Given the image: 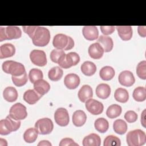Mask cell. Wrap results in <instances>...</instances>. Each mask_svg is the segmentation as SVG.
<instances>
[{
    "label": "cell",
    "instance_id": "cell-48",
    "mask_svg": "<svg viewBox=\"0 0 146 146\" xmlns=\"http://www.w3.org/2000/svg\"><path fill=\"white\" fill-rule=\"evenodd\" d=\"M38 146H41V145H48V146H51V144L50 142H49L48 140H42L40 141L38 144Z\"/></svg>",
    "mask_w": 146,
    "mask_h": 146
},
{
    "label": "cell",
    "instance_id": "cell-30",
    "mask_svg": "<svg viewBox=\"0 0 146 146\" xmlns=\"http://www.w3.org/2000/svg\"><path fill=\"white\" fill-rule=\"evenodd\" d=\"M121 111L122 108L120 106L113 104L108 107L106 111V115L110 119H115L120 115Z\"/></svg>",
    "mask_w": 146,
    "mask_h": 146
},
{
    "label": "cell",
    "instance_id": "cell-49",
    "mask_svg": "<svg viewBox=\"0 0 146 146\" xmlns=\"http://www.w3.org/2000/svg\"><path fill=\"white\" fill-rule=\"evenodd\" d=\"M0 145H3V146H5V145H7V143L6 140L3 139H0Z\"/></svg>",
    "mask_w": 146,
    "mask_h": 146
},
{
    "label": "cell",
    "instance_id": "cell-1",
    "mask_svg": "<svg viewBox=\"0 0 146 146\" xmlns=\"http://www.w3.org/2000/svg\"><path fill=\"white\" fill-rule=\"evenodd\" d=\"M31 39L33 43L35 46H45L50 42V32L48 29L44 27L37 26Z\"/></svg>",
    "mask_w": 146,
    "mask_h": 146
},
{
    "label": "cell",
    "instance_id": "cell-35",
    "mask_svg": "<svg viewBox=\"0 0 146 146\" xmlns=\"http://www.w3.org/2000/svg\"><path fill=\"white\" fill-rule=\"evenodd\" d=\"M133 98L135 100L139 102H143L146 99V89L144 87H137L133 90Z\"/></svg>",
    "mask_w": 146,
    "mask_h": 146
},
{
    "label": "cell",
    "instance_id": "cell-29",
    "mask_svg": "<svg viewBox=\"0 0 146 146\" xmlns=\"http://www.w3.org/2000/svg\"><path fill=\"white\" fill-rule=\"evenodd\" d=\"M114 98L117 102L124 103L129 99V94L125 88H118L115 91Z\"/></svg>",
    "mask_w": 146,
    "mask_h": 146
},
{
    "label": "cell",
    "instance_id": "cell-17",
    "mask_svg": "<svg viewBox=\"0 0 146 146\" xmlns=\"http://www.w3.org/2000/svg\"><path fill=\"white\" fill-rule=\"evenodd\" d=\"M50 89V84L43 79H39L34 83V90L42 96L47 94Z\"/></svg>",
    "mask_w": 146,
    "mask_h": 146
},
{
    "label": "cell",
    "instance_id": "cell-40",
    "mask_svg": "<svg viewBox=\"0 0 146 146\" xmlns=\"http://www.w3.org/2000/svg\"><path fill=\"white\" fill-rule=\"evenodd\" d=\"M64 54H65L64 50L56 48V49H54L51 51L50 56L51 60L53 62H54L55 63H58V62L59 61V60L60 59V58H62V56Z\"/></svg>",
    "mask_w": 146,
    "mask_h": 146
},
{
    "label": "cell",
    "instance_id": "cell-19",
    "mask_svg": "<svg viewBox=\"0 0 146 146\" xmlns=\"http://www.w3.org/2000/svg\"><path fill=\"white\" fill-rule=\"evenodd\" d=\"M82 144L83 146H99L101 144V139L98 134L92 133L84 137Z\"/></svg>",
    "mask_w": 146,
    "mask_h": 146
},
{
    "label": "cell",
    "instance_id": "cell-39",
    "mask_svg": "<svg viewBox=\"0 0 146 146\" xmlns=\"http://www.w3.org/2000/svg\"><path fill=\"white\" fill-rule=\"evenodd\" d=\"M12 81L14 84L17 87H21L24 86L27 82V75L26 72L19 76H11Z\"/></svg>",
    "mask_w": 146,
    "mask_h": 146
},
{
    "label": "cell",
    "instance_id": "cell-42",
    "mask_svg": "<svg viewBox=\"0 0 146 146\" xmlns=\"http://www.w3.org/2000/svg\"><path fill=\"white\" fill-rule=\"evenodd\" d=\"M116 27L114 26H100V29L102 33L104 35H108L112 34L115 30Z\"/></svg>",
    "mask_w": 146,
    "mask_h": 146
},
{
    "label": "cell",
    "instance_id": "cell-10",
    "mask_svg": "<svg viewBox=\"0 0 146 146\" xmlns=\"http://www.w3.org/2000/svg\"><path fill=\"white\" fill-rule=\"evenodd\" d=\"M54 119L56 123L59 126L67 125L70 121V116L67 110L63 107L58 108L54 113Z\"/></svg>",
    "mask_w": 146,
    "mask_h": 146
},
{
    "label": "cell",
    "instance_id": "cell-41",
    "mask_svg": "<svg viewBox=\"0 0 146 146\" xmlns=\"http://www.w3.org/2000/svg\"><path fill=\"white\" fill-rule=\"evenodd\" d=\"M137 114L133 111L129 110L125 112L124 114V119L125 120L129 123L135 122L137 119Z\"/></svg>",
    "mask_w": 146,
    "mask_h": 146
},
{
    "label": "cell",
    "instance_id": "cell-20",
    "mask_svg": "<svg viewBox=\"0 0 146 146\" xmlns=\"http://www.w3.org/2000/svg\"><path fill=\"white\" fill-rule=\"evenodd\" d=\"M15 53V47L11 43H5L0 47V58L4 59L13 56Z\"/></svg>",
    "mask_w": 146,
    "mask_h": 146
},
{
    "label": "cell",
    "instance_id": "cell-9",
    "mask_svg": "<svg viewBox=\"0 0 146 146\" xmlns=\"http://www.w3.org/2000/svg\"><path fill=\"white\" fill-rule=\"evenodd\" d=\"M30 58L34 64L39 67L44 66L47 62L46 53L43 50H32L30 54Z\"/></svg>",
    "mask_w": 146,
    "mask_h": 146
},
{
    "label": "cell",
    "instance_id": "cell-2",
    "mask_svg": "<svg viewBox=\"0 0 146 146\" xmlns=\"http://www.w3.org/2000/svg\"><path fill=\"white\" fill-rule=\"evenodd\" d=\"M52 44L56 49L70 50L74 47V41L70 36L63 34H58L53 38Z\"/></svg>",
    "mask_w": 146,
    "mask_h": 146
},
{
    "label": "cell",
    "instance_id": "cell-45",
    "mask_svg": "<svg viewBox=\"0 0 146 146\" xmlns=\"http://www.w3.org/2000/svg\"><path fill=\"white\" fill-rule=\"evenodd\" d=\"M137 31L140 36L141 37H145L146 36V29L145 26H138Z\"/></svg>",
    "mask_w": 146,
    "mask_h": 146
},
{
    "label": "cell",
    "instance_id": "cell-22",
    "mask_svg": "<svg viewBox=\"0 0 146 146\" xmlns=\"http://www.w3.org/2000/svg\"><path fill=\"white\" fill-rule=\"evenodd\" d=\"M111 92L110 86L106 83H100L96 88V96L102 99L108 98L111 94Z\"/></svg>",
    "mask_w": 146,
    "mask_h": 146
},
{
    "label": "cell",
    "instance_id": "cell-44",
    "mask_svg": "<svg viewBox=\"0 0 146 146\" xmlns=\"http://www.w3.org/2000/svg\"><path fill=\"white\" fill-rule=\"evenodd\" d=\"M60 146H64V145H79V144L74 141V140L71 138L69 137H66L62 139L60 143H59Z\"/></svg>",
    "mask_w": 146,
    "mask_h": 146
},
{
    "label": "cell",
    "instance_id": "cell-21",
    "mask_svg": "<svg viewBox=\"0 0 146 146\" xmlns=\"http://www.w3.org/2000/svg\"><path fill=\"white\" fill-rule=\"evenodd\" d=\"M87 120V115L82 110H76L72 115V123L74 125L78 127L83 126Z\"/></svg>",
    "mask_w": 146,
    "mask_h": 146
},
{
    "label": "cell",
    "instance_id": "cell-36",
    "mask_svg": "<svg viewBox=\"0 0 146 146\" xmlns=\"http://www.w3.org/2000/svg\"><path fill=\"white\" fill-rule=\"evenodd\" d=\"M29 78L31 83H34L36 81L43 79V72L40 70L38 68H32L29 71Z\"/></svg>",
    "mask_w": 146,
    "mask_h": 146
},
{
    "label": "cell",
    "instance_id": "cell-34",
    "mask_svg": "<svg viewBox=\"0 0 146 146\" xmlns=\"http://www.w3.org/2000/svg\"><path fill=\"white\" fill-rule=\"evenodd\" d=\"M113 128L115 133L119 135H123L127 131V124L124 120L117 119L113 123Z\"/></svg>",
    "mask_w": 146,
    "mask_h": 146
},
{
    "label": "cell",
    "instance_id": "cell-25",
    "mask_svg": "<svg viewBox=\"0 0 146 146\" xmlns=\"http://www.w3.org/2000/svg\"><path fill=\"white\" fill-rule=\"evenodd\" d=\"M98 43H99L103 47L104 51L108 52H110L113 46V42L112 39L108 36L106 35H100L98 39Z\"/></svg>",
    "mask_w": 146,
    "mask_h": 146
},
{
    "label": "cell",
    "instance_id": "cell-16",
    "mask_svg": "<svg viewBox=\"0 0 146 146\" xmlns=\"http://www.w3.org/2000/svg\"><path fill=\"white\" fill-rule=\"evenodd\" d=\"M116 28L119 36L123 40L127 41L132 38L133 31L131 26H117Z\"/></svg>",
    "mask_w": 146,
    "mask_h": 146
},
{
    "label": "cell",
    "instance_id": "cell-23",
    "mask_svg": "<svg viewBox=\"0 0 146 146\" xmlns=\"http://www.w3.org/2000/svg\"><path fill=\"white\" fill-rule=\"evenodd\" d=\"M42 96L34 90H28L23 94V100L29 104H35Z\"/></svg>",
    "mask_w": 146,
    "mask_h": 146
},
{
    "label": "cell",
    "instance_id": "cell-31",
    "mask_svg": "<svg viewBox=\"0 0 146 146\" xmlns=\"http://www.w3.org/2000/svg\"><path fill=\"white\" fill-rule=\"evenodd\" d=\"M63 74V70L58 66H55L52 67L48 71V76L51 80L56 82L62 78Z\"/></svg>",
    "mask_w": 146,
    "mask_h": 146
},
{
    "label": "cell",
    "instance_id": "cell-18",
    "mask_svg": "<svg viewBox=\"0 0 146 146\" xmlns=\"http://www.w3.org/2000/svg\"><path fill=\"white\" fill-rule=\"evenodd\" d=\"M78 96L80 101L83 103H84L88 99L92 98L93 96V91L91 87L88 84L83 85L79 90Z\"/></svg>",
    "mask_w": 146,
    "mask_h": 146
},
{
    "label": "cell",
    "instance_id": "cell-26",
    "mask_svg": "<svg viewBox=\"0 0 146 146\" xmlns=\"http://www.w3.org/2000/svg\"><path fill=\"white\" fill-rule=\"evenodd\" d=\"M18 94L17 90L13 87H7L3 92V96L5 100L9 102H14L17 100Z\"/></svg>",
    "mask_w": 146,
    "mask_h": 146
},
{
    "label": "cell",
    "instance_id": "cell-33",
    "mask_svg": "<svg viewBox=\"0 0 146 146\" xmlns=\"http://www.w3.org/2000/svg\"><path fill=\"white\" fill-rule=\"evenodd\" d=\"M94 127L96 131L100 133H105L109 128V123L107 119L103 117L98 118L94 123Z\"/></svg>",
    "mask_w": 146,
    "mask_h": 146
},
{
    "label": "cell",
    "instance_id": "cell-15",
    "mask_svg": "<svg viewBox=\"0 0 146 146\" xmlns=\"http://www.w3.org/2000/svg\"><path fill=\"white\" fill-rule=\"evenodd\" d=\"M90 56L94 59H100L104 54V50L102 46L98 42L91 44L88 50Z\"/></svg>",
    "mask_w": 146,
    "mask_h": 146
},
{
    "label": "cell",
    "instance_id": "cell-37",
    "mask_svg": "<svg viewBox=\"0 0 146 146\" xmlns=\"http://www.w3.org/2000/svg\"><path fill=\"white\" fill-rule=\"evenodd\" d=\"M104 146H120L121 141L119 137L114 135H108L104 140Z\"/></svg>",
    "mask_w": 146,
    "mask_h": 146
},
{
    "label": "cell",
    "instance_id": "cell-12",
    "mask_svg": "<svg viewBox=\"0 0 146 146\" xmlns=\"http://www.w3.org/2000/svg\"><path fill=\"white\" fill-rule=\"evenodd\" d=\"M118 80L120 84L125 87H131L135 82V79L133 73L128 70L121 72L119 75Z\"/></svg>",
    "mask_w": 146,
    "mask_h": 146
},
{
    "label": "cell",
    "instance_id": "cell-27",
    "mask_svg": "<svg viewBox=\"0 0 146 146\" xmlns=\"http://www.w3.org/2000/svg\"><path fill=\"white\" fill-rule=\"evenodd\" d=\"M80 70L84 75L90 76L95 73L96 66L94 63L91 61H86L81 65Z\"/></svg>",
    "mask_w": 146,
    "mask_h": 146
},
{
    "label": "cell",
    "instance_id": "cell-24",
    "mask_svg": "<svg viewBox=\"0 0 146 146\" xmlns=\"http://www.w3.org/2000/svg\"><path fill=\"white\" fill-rule=\"evenodd\" d=\"M7 40L18 39L22 35V31L19 27L14 26H9L5 27Z\"/></svg>",
    "mask_w": 146,
    "mask_h": 146
},
{
    "label": "cell",
    "instance_id": "cell-43",
    "mask_svg": "<svg viewBox=\"0 0 146 146\" xmlns=\"http://www.w3.org/2000/svg\"><path fill=\"white\" fill-rule=\"evenodd\" d=\"M36 27H37L36 26H22L23 31L26 34H27L31 38H32Z\"/></svg>",
    "mask_w": 146,
    "mask_h": 146
},
{
    "label": "cell",
    "instance_id": "cell-32",
    "mask_svg": "<svg viewBox=\"0 0 146 146\" xmlns=\"http://www.w3.org/2000/svg\"><path fill=\"white\" fill-rule=\"evenodd\" d=\"M38 134V131L35 128H29L24 132L23 139L26 143H34L36 140Z\"/></svg>",
    "mask_w": 146,
    "mask_h": 146
},
{
    "label": "cell",
    "instance_id": "cell-13",
    "mask_svg": "<svg viewBox=\"0 0 146 146\" xmlns=\"http://www.w3.org/2000/svg\"><path fill=\"white\" fill-rule=\"evenodd\" d=\"M80 82L79 76L74 73H70L66 75L64 79V84L65 86L70 89L74 90L76 88Z\"/></svg>",
    "mask_w": 146,
    "mask_h": 146
},
{
    "label": "cell",
    "instance_id": "cell-47",
    "mask_svg": "<svg viewBox=\"0 0 146 146\" xmlns=\"http://www.w3.org/2000/svg\"><path fill=\"white\" fill-rule=\"evenodd\" d=\"M145 109L143 111L141 115V123L144 127H145Z\"/></svg>",
    "mask_w": 146,
    "mask_h": 146
},
{
    "label": "cell",
    "instance_id": "cell-28",
    "mask_svg": "<svg viewBox=\"0 0 146 146\" xmlns=\"http://www.w3.org/2000/svg\"><path fill=\"white\" fill-rule=\"evenodd\" d=\"M115 72L114 69L108 66L102 67L99 71V76L103 80L108 81L111 80L115 76Z\"/></svg>",
    "mask_w": 146,
    "mask_h": 146
},
{
    "label": "cell",
    "instance_id": "cell-11",
    "mask_svg": "<svg viewBox=\"0 0 146 146\" xmlns=\"http://www.w3.org/2000/svg\"><path fill=\"white\" fill-rule=\"evenodd\" d=\"M85 103L86 108L91 114L97 115L102 113L104 109V106L100 102H99L94 99L90 98Z\"/></svg>",
    "mask_w": 146,
    "mask_h": 146
},
{
    "label": "cell",
    "instance_id": "cell-38",
    "mask_svg": "<svg viewBox=\"0 0 146 146\" xmlns=\"http://www.w3.org/2000/svg\"><path fill=\"white\" fill-rule=\"evenodd\" d=\"M136 74L141 79H146V61L139 62L136 67Z\"/></svg>",
    "mask_w": 146,
    "mask_h": 146
},
{
    "label": "cell",
    "instance_id": "cell-5",
    "mask_svg": "<svg viewBox=\"0 0 146 146\" xmlns=\"http://www.w3.org/2000/svg\"><path fill=\"white\" fill-rule=\"evenodd\" d=\"M21 124L20 120H15L9 115L0 121V134L7 135L11 132L16 131L19 128Z\"/></svg>",
    "mask_w": 146,
    "mask_h": 146
},
{
    "label": "cell",
    "instance_id": "cell-4",
    "mask_svg": "<svg viewBox=\"0 0 146 146\" xmlns=\"http://www.w3.org/2000/svg\"><path fill=\"white\" fill-rule=\"evenodd\" d=\"M127 143L129 146H140L146 142L145 132L140 129H134L128 132L126 136Z\"/></svg>",
    "mask_w": 146,
    "mask_h": 146
},
{
    "label": "cell",
    "instance_id": "cell-8",
    "mask_svg": "<svg viewBox=\"0 0 146 146\" xmlns=\"http://www.w3.org/2000/svg\"><path fill=\"white\" fill-rule=\"evenodd\" d=\"M9 116L15 120H23L27 116L26 107L21 103H17L11 107Z\"/></svg>",
    "mask_w": 146,
    "mask_h": 146
},
{
    "label": "cell",
    "instance_id": "cell-7",
    "mask_svg": "<svg viewBox=\"0 0 146 146\" xmlns=\"http://www.w3.org/2000/svg\"><path fill=\"white\" fill-rule=\"evenodd\" d=\"M35 128L39 134L47 135L52 131L54 124L50 119L47 117L42 118L36 121L35 124Z\"/></svg>",
    "mask_w": 146,
    "mask_h": 146
},
{
    "label": "cell",
    "instance_id": "cell-6",
    "mask_svg": "<svg viewBox=\"0 0 146 146\" xmlns=\"http://www.w3.org/2000/svg\"><path fill=\"white\" fill-rule=\"evenodd\" d=\"M80 62V56L75 52H70L67 54H64L58 64L62 68L67 69L72 66L76 65Z\"/></svg>",
    "mask_w": 146,
    "mask_h": 146
},
{
    "label": "cell",
    "instance_id": "cell-14",
    "mask_svg": "<svg viewBox=\"0 0 146 146\" xmlns=\"http://www.w3.org/2000/svg\"><path fill=\"white\" fill-rule=\"evenodd\" d=\"M83 35L88 40H94L98 38L99 31L96 26H85L82 29Z\"/></svg>",
    "mask_w": 146,
    "mask_h": 146
},
{
    "label": "cell",
    "instance_id": "cell-46",
    "mask_svg": "<svg viewBox=\"0 0 146 146\" xmlns=\"http://www.w3.org/2000/svg\"><path fill=\"white\" fill-rule=\"evenodd\" d=\"M5 40H7L6 32H5V27L1 26L0 27V42H2Z\"/></svg>",
    "mask_w": 146,
    "mask_h": 146
},
{
    "label": "cell",
    "instance_id": "cell-3",
    "mask_svg": "<svg viewBox=\"0 0 146 146\" xmlns=\"http://www.w3.org/2000/svg\"><path fill=\"white\" fill-rule=\"evenodd\" d=\"M2 67L5 73L11 74L14 76H21L26 72V70L23 64L14 60L5 61L2 64Z\"/></svg>",
    "mask_w": 146,
    "mask_h": 146
}]
</instances>
